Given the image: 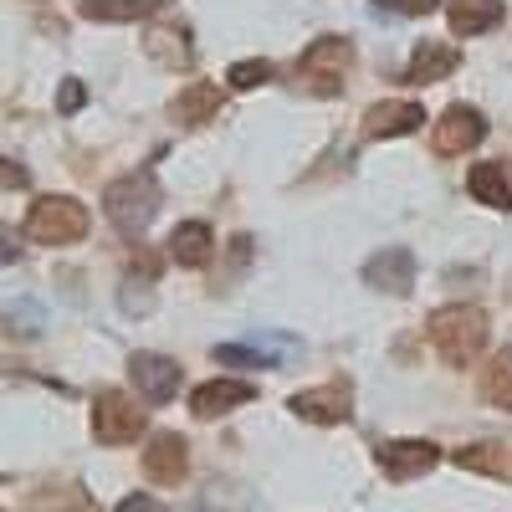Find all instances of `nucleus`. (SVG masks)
<instances>
[{
	"mask_svg": "<svg viewBox=\"0 0 512 512\" xmlns=\"http://www.w3.org/2000/svg\"><path fill=\"white\" fill-rule=\"evenodd\" d=\"M487 313L477 303H451V308H436L425 333H431V349L451 364V369H466L477 364V354L487 349Z\"/></svg>",
	"mask_w": 512,
	"mask_h": 512,
	"instance_id": "f257e3e1",
	"label": "nucleus"
},
{
	"mask_svg": "<svg viewBox=\"0 0 512 512\" xmlns=\"http://www.w3.org/2000/svg\"><path fill=\"white\" fill-rule=\"evenodd\" d=\"M159 180L149 175V169H134V175H123L103 190V210H108V221L123 231V236H144L159 216Z\"/></svg>",
	"mask_w": 512,
	"mask_h": 512,
	"instance_id": "f03ea898",
	"label": "nucleus"
},
{
	"mask_svg": "<svg viewBox=\"0 0 512 512\" xmlns=\"http://www.w3.org/2000/svg\"><path fill=\"white\" fill-rule=\"evenodd\" d=\"M88 236V205L72 195H41L26 210V241L36 246H72Z\"/></svg>",
	"mask_w": 512,
	"mask_h": 512,
	"instance_id": "7ed1b4c3",
	"label": "nucleus"
},
{
	"mask_svg": "<svg viewBox=\"0 0 512 512\" xmlns=\"http://www.w3.org/2000/svg\"><path fill=\"white\" fill-rule=\"evenodd\" d=\"M297 72H303V82L318 98H338V93H344V82H349V72H354V41L318 36L313 47L303 52V62H297Z\"/></svg>",
	"mask_w": 512,
	"mask_h": 512,
	"instance_id": "20e7f679",
	"label": "nucleus"
},
{
	"mask_svg": "<svg viewBox=\"0 0 512 512\" xmlns=\"http://www.w3.org/2000/svg\"><path fill=\"white\" fill-rule=\"evenodd\" d=\"M93 436L103 446H128V441H139L144 436V410L134 395H123V390H103L93 400Z\"/></svg>",
	"mask_w": 512,
	"mask_h": 512,
	"instance_id": "39448f33",
	"label": "nucleus"
},
{
	"mask_svg": "<svg viewBox=\"0 0 512 512\" xmlns=\"http://www.w3.org/2000/svg\"><path fill=\"white\" fill-rule=\"evenodd\" d=\"M128 379H134V390L149 405H169L180 395V384H185V369L175 359H164V354H134L128 359Z\"/></svg>",
	"mask_w": 512,
	"mask_h": 512,
	"instance_id": "423d86ee",
	"label": "nucleus"
},
{
	"mask_svg": "<svg viewBox=\"0 0 512 512\" xmlns=\"http://www.w3.org/2000/svg\"><path fill=\"white\" fill-rule=\"evenodd\" d=\"M374 456H379V472H384V477L415 482V477H425V472H436L441 446H436V441H384Z\"/></svg>",
	"mask_w": 512,
	"mask_h": 512,
	"instance_id": "0eeeda50",
	"label": "nucleus"
},
{
	"mask_svg": "<svg viewBox=\"0 0 512 512\" xmlns=\"http://www.w3.org/2000/svg\"><path fill=\"white\" fill-rule=\"evenodd\" d=\"M185 472H190V451H185V441H180L175 431L149 436V446H144V477H149L154 487H180Z\"/></svg>",
	"mask_w": 512,
	"mask_h": 512,
	"instance_id": "6e6552de",
	"label": "nucleus"
},
{
	"mask_svg": "<svg viewBox=\"0 0 512 512\" xmlns=\"http://www.w3.org/2000/svg\"><path fill=\"white\" fill-rule=\"evenodd\" d=\"M487 139V118L477 113V108H466V103H456V108H446L441 118H436V154H466V149H477Z\"/></svg>",
	"mask_w": 512,
	"mask_h": 512,
	"instance_id": "1a4fd4ad",
	"label": "nucleus"
},
{
	"mask_svg": "<svg viewBox=\"0 0 512 512\" xmlns=\"http://www.w3.org/2000/svg\"><path fill=\"white\" fill-rule=\"evenodd\" d=\"M364 282L369 287H379V292H410L415 287V256H410V246H384V251H374L369 262H364Z\"/></svg>",
	"mask_w": 512,
	"mask_h": 512,
	"instance_id": "9d476101",
	"label": "nucleus"
},
{
	"mask_svg": "<svg viewBox=\"0 0 512 512\" xmlns=\"http://www.w3.org/2000/svg\"><path fill=\"white\" fill-rule=\"evenodd\" d=\"M425 123V108L420 103H410V98H390V103H374L369 113H364V139H405V134H415V128Z\"/></svg>",
	"mask_w": 512,
	"mask_h": 512,
	"instance_id": "9b49d317",
	"label": "nucleus"
},
{
	"mask_svg": "<svg viewBox=\"0 0 512 512\" xmlns=\"http://www.w3.org/2000/svg\"><path fill=\"white\" fill-rule=\"evenodd\" d=\"M251 400H256V384H246V379H210V384H200V390H190V415L216 420V415H226L236 405H251Z\"/></svg>",
	"mask_w": 512,
	"mask_h": 512,
	"instance_id": "f8f14e48",
	"label": "nucleus"
},
{
	"mask_svg": "<svg viewBox=\"0 0 512 512\" xmlns=\"http://www.w3.org/2000/svg\"><path fill=\"white\" fill-rule=\"evenodd\" d=\"M292 410L303 420H318V425H338L354 410V390H349V379H333V384H323V390L292 395Z\"/></svg>",
	"mask_w": 512,
	"mask_h": 512,
	"instance_id": "ddd939ff",
	"label": "nucleus"
},
{
	"mask_svg": "<svg viewBox=\"0 0 512 512\" xmlns=\"http://www.w3.org/2000/svg\"><path fill=\"white\" fill-rule=\"evenodd\" d=\"M210 256H216V236H210L205 221H185V226H175V236H169V262L200 272V267H210Z\"/></svg>",
	"mask_w": 512,
	"mask_h": 512,
	"instance_id": "4468645a",
	"label": "nucleus"
},
{
	"mask_svg": "<svg viewBox=\"0 0 512 512\" xmlns=\"http://www.w3.org/2000/svg\"><path fill=\"white\" fill-rule=\"evenodd\" d=\"M502 16H507L502 0H451L446 6V21L456 36H487L502 26Z\"/></svg>",
	"mask_w": 512,
	"mask_h": 512,
	"instance_id": "2eb2a0df",
	"label": "nucleus"
},
{
	"mask_svg": "<svg viewBox=\"0 0 512 512\" xmlns=\"http://www.w3.org/2000/svg\"><path fill=\"white\" fill-rule=\"evenodd\" d=\"M221 103H226V88L221 82H190V88L169 103V113H175V123H185V128H195V123H210L221 113Z\"/></svg>",
	"mask_w": 512,
	"mask_h": 512,
	"instance_id": "dca6fc26",
	"label": "nucleus"
},
{
	"mask_svg": "<svg viewBox=\"0 0 512 512\" xmlns=\"http://www.w3.org/2000/svg\"><path fill=\"white\" fill-rule=\"evenodd\" d=\"M456 62H461V57H456L451 41H415L405 77H410V82H441V77L456 72Z\"/></svg>",
	"mask_w": 512,
	"mask_h": 512,
	"instance_id": "f3484780",
	"label": "nucleus"
},
{
	"mask_svg": "<svg viewBox=\"0 0 512 512\" xmlns=\"http://www.w3.org/2000/svg\"><path fill=\"white\" fill-rule=\"evenodd\" d=\"M466 190H472V200L487 205V210H512V180H507V169H502L497 159L472 164V175H466Z\"/></svg>",
	"mask_w": 512,
	"mask_h": 512,
	"instance_id": "a211bd4d",
	"label": "nucleus"
},
{
	"mask_svg": "<svg viewBox=\"0 0 512 512\" xmlns=\"http://www.w3.org/2000/svg\"><path fill=\"white\" fill-rule=\"evenodd\" d=\"M144 52L159 67H190V31L185 26H154L144 36Z\"/></svg>",
	"mask_w": 512,
	"mask_h": 512,
	"instance_id": "6ab92c4d",
	"label": "nucleus"
},
{
	"mask_svg": "<svg viewBox=\"0 0 512 512\" xmlns=\"http://www.w3.org/2000/svg\"><path fill=\"white\" fill-rule=\"evenodd\" d=\"M88 21H108V26H123V21H149L159 11V0H82L77 6Z\"/></svg>",
	"mask_w": 512,
	"mask_h": 512,
	"instance_id": "aec40b11",
	"label": "nucleus"
},
{
	"mask_svg": "<svg viewBox=\"0 0 512 512\" xmlns=\"http://www.w3.org/2000/svg\"><path fill=\"white\" fill-rule=\"evenodd\" d=\"M482 400L497 410H512V349H497L492 364L482 369Z\"/></svg>",
	"mask_w": 512,
	"mask_h": 512,
	"instance_id": "412c9836",
	"label": "nucleus"
},
{
	"mask_svg": "<svg viewBox=\"0 0 512 512\" xmlns=\"http://www.w3.org/2000/svg\"><path fill=\"white\" fill-rule=\"evenodd\" d=\"M0 323H6L16 338H41V328H47V313H41L36 297H16V303H6Z\"/></svg>",
	"mask_w": 512,
	"mask_h": 512,
	"instance_id": "4be33fe9",
	"label": "nucleus"
},
{
	"mask_svg": "<svg viewBox=\"0 0 512 512\" xmlns=\"http://www.w3.org/2000/svg\"><path fill=\"white\" fill-rule=\"evenodd\" d=\"M118 308H123L128 318H144V313L154 308V292H149V277H139V272H128V277H123V287H118Z\"/></svg>",
	"mask_w": 512,
	"mask_h": 512,
	"instance_id": "5701e85b",
	"label": "nucleus"
},
{
	"mask_svg": "<svg viewBox=\"0 0 512 512\" xmlns=\"http://www.w3.org/2000/svg\"><path fill=\"white\" fill-rule=\"evenodd\" d=\"M216 364H246V369H277V354L256 349V344H221Z\"/></svg>",
	"mask_w": 512,
	"mask_h": 512,
	"instance_id": "b1692460",
	"label": "nucleus"
},
{
	"mask_svg": "<svg viewBox=\"0 0 512 512\" xmlns=\"http://www.w3.org/2000/svg\"><path fill=\"white\" fill-rule=\"evenodd\" d=\"M226 82L231 88H262V82H272V62L267 57H251V62H231V72H226Z\"/></svg>",
	"mask_w": 512,
	"mask_h": 512,
	"instance_id": "393cba45",
	"label": "nucleus"
},
{
	"mask_svg": "<svg viewBox=\"0 0 512 512\" xmlns=\"http://www.w3.org/2000/svg\"><path fill=\"white\" fill-rule=\"evenodd\" d=\"M456 461L466 466V472H507L502 446H466V451H456Z\"/></svg>",
	"mask_w": 512,
	"mask_h": 512,
	"instance_id": "a878e982",
	"label": "nucleus"
},
{
	"mask_svg": "<svg viewBox=\"0 0 512 512\" xmlns=\"http://www.w3.org/2000/svg\"><path fill=\"white\" fill-rule=\"evenodd\" d=\"M82 103H88V88H82L77 77H67L62 88H57V113H77Z\"/></svg>",
	"mask_w": 512,
	"mask_h": 512,
	"instance_id": "bb28decb",
	"label": "nucleus"
},
{
	"mask_svg": "<svg viewBox=\"0 0 512 512\" xmlns=\"http://www.w3.org/2000/svg\"><path fill=\"white\" fill-rule=\"evenodd\" d=\"M379 11H395V16H425L436 11V0H374Z\"/></svg>",
	"mask_w": 512,
	"mask_h": 512,
	"instance_id": "cd10ccee",
	"label": "nucleus"
},
{
	"mask_svg": "<svg viewBox=\"0 0 512 512\" xmlns=\"http://www.w3.org/2000/svg\"><path fill=\"white\" fill-rule=\"evenodd\" d=\"M0 185H6V190H26V185H31V175H26V169H21L16 159H0Z\"/></svg>",
	"mask_w": 512,
	"mask_h": 512,
	"instance_id": "c85d7f7f",
	"label": "nucleus"
},
{
	"mask_svg": "<svg viewBox=\"0 0 512 512\" xmlns=\"http://www.w3.org/2000/svg\"><path fill=\"white\" fill-rule=\"evenodd\" d=\"M118 512H164V502L149 497V492H134V497H123V502H118Z\"/></svg>",
	"mask_w": 512,
	"mask_h": 512,
	"instance_id": "c756f323",
	"label": "nucleus"
},
{
	"mask_svg": "<svg viewBox=\"0 0 512 512\" xmlns=\"http://www.w3.org/2000/svg\"><path fill=\"white\" fill-rule=\"evenodd\" d=\"M11 262H21V241H16V231L0 226V267H11Z\"/></svg>",
	"mask_w": 512,
	"mask_h": 512,
	"instance_id": "7c9ffc66",
	"label": "nucleus"
}]
</instances>
